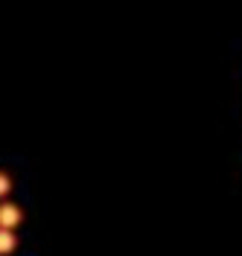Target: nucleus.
Returning a JSON list of instances; mask_svg holds the SVG:
<instances>
[{
	"instance_id": "nucleus-1",
	"label": "nucleus",
	"mask_w": 242,
	"mask_h": 256,
	"mask_svg": "<svg viewBox=\"0 0 242 256\" xmlns=\"http://www.w3.org/2000/svg\"><path fill=\"white\" fill-rule=\"evenodd\" d=\"M21 222V210L15 207V204H0V227H15V224Z\"/></svg>"
},
{
	"instance_id": "nucleus-2",
	"label": "nucleus",
	"mask_w": 242,
	"mask_h": 256,
	"mask_svg": "<svg viewBox=\"0 0 242 256\" xmlns=\"http://www.w3.org/2000/svg\"><path fill=\"white\" fill-rule=\"evenodd\" d=\"M15 250V236L9 233V227H0V254Z\"/></svg>"
},
{
	"instance_id": "nucleus-3",
	"label": "nucleus",
	"mask_w": 242,
	"mask_h": 256,
	"mask_svg": "<svg viewBox=\"0 0 242 256\" xmlns=\"http://www.w3.org/2000/svg\"><path fill=\"white\" fill-rule=\"evenodd\" d=\"M9 186H12L9 175H3V172H0V195H6V192H9Z\"/></svg>"
}]
</instances>
